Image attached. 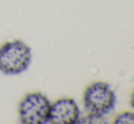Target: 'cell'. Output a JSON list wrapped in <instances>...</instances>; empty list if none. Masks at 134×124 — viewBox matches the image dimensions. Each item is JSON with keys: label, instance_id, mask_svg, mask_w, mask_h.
Returning <instances> with one entry per match:
<instances>
[{"label": "cell", "instance_id": "277c9868", "mask_svg": "<svg viewBox=\"0 0 134 124\" xmlns=\"http://www.w3.org/2000/svg\"><path fill=\"white\" fill-rule=\"evenodd\" d=\"M80 119V109L76 101L62 98L50 105L48 122L53 124H74Z\"/></svg>", "mask_w": 134, "mask_h": 124}, {"label": "cell", "instance_id": "7a4b0ae2", "mask_svg": "<svg viewBox=\"0 0 134 124\" xmlns=\"http://www.w3.org/2000/svg\"><path fill=\"white\" fill-rule=\"evenodd\" d=\"M83 100L90 113L104 117L114 110L116 96L107 83L95 82L86 89Z\"/></svg>", "mask_w": 134, "mask_h": 124}, {"label": "cell", "instance_id": "6da1fadb", "mask_svg": "<svg viewBox=\"0 0 134 124\" xmlns=\"http://www.w3.org/2000/svg\"><path fill=\"white\" fill-rule=\"evenodd\" d=\"M31 50L23 41H9L0 48V71L7 75L20 74L31 62Z\"/></svg>", "mask_w": 134, "mask_h": 124}, {"label": "cell", "instance_id": "52a82bcc", "mask_svg": "<svg viewBox=\"0 0 134 124\" xmlns=\"http://www.w3.org/2000/svg\"><path fill=\"white\" fill-rule=\"evenodd\" d=\"M131 104L134 109V91L132 92V94H131Z\"/></svg>", "mask_w": 134, "mask_h": 124}, {"label": "cell", "instance_id": "8992f818", "mask_svg": "<svg viewBox=\"0 0 134 124\" xmlns=\"http://www.w3.org/2000/svg\"><path fill=\"white\" fill-rule=\"evenodd\" d=\"M114 123L116 124L134 123V113H131V112H124L122 114H120V115H118L116 117Z\"/></svg>", "mask_w": 134, "mask_h": 124}, {"label": "cell", "instance_id": "5b68a950", "mask_svg": "<svg viewBox=\"0 0 134 124\" xmlns=\"http://www.w3.org/2000/svg\"><path fill=\"white\" fill-rule=\"evenodd\" d=\"M77 123H80V124H105L107 123L106 121H104L103 117L101 116H98L95 115V114H92V113H88V115L84 116L82 118H80Z\"/></svg>", "mask_w": 134, "mask_h": 124}, {"label": "cell", "instance_id": "3957f363", "mask_svg": "<svg viewBox=\"0 0 134 124\" xmlns=\"http://www.w3.org/2000/svg\"><path fill=\"white\" fill-rule=\"evenodd\" d=\"M49 99L41 92L28 93L18 106L19 120L24 124H43L48 120L50 109Z\"/></svg>", "mask_w": 134, "mask_h": 124}]
</instances>
